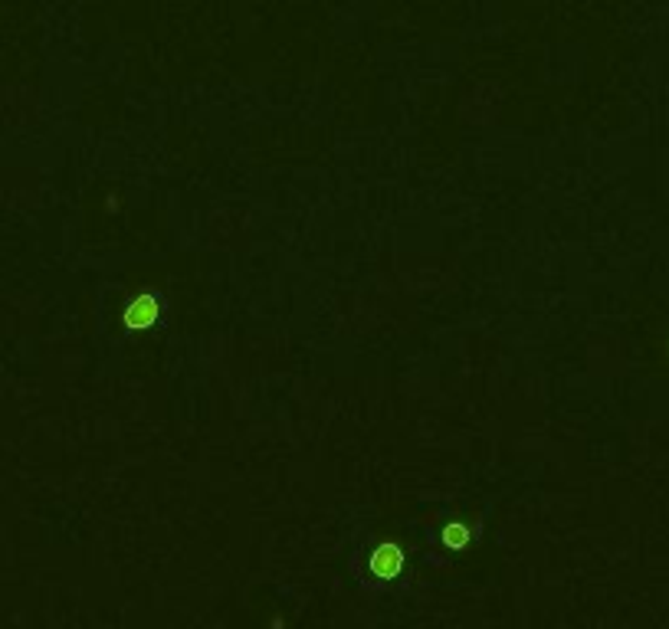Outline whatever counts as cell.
<instances>
[{
    "label": "cell",
    "mask_w": 669,
    "mask_h": 629,
    "mask_svg": "<svg viewBox=\"0 0 669 629\" xmlns=\"http://www.w3.org/2000/svg\"><path fill=\"white\" fill-rule=\"evenodd\" d=\"M371 568H375L377 577H394L401 570V551L397 548H377L375 558H371Z\"/></svg>",
    "instance_id": "obj_1"
},
{
    "label": "cell",
    "mask_w": 669,
    "mask_h": 629,
    "mask_svg": "<svg viewBox=\"0 0 669 629\" xmlns=\"http://www.w3.org/2000/svg\"><path fill=\"white\" fill-rule=\"evenodd\" d=\"M467 538H469V535L463 528H457V525H450V528L443 531V541L450 544V548H459V544H467Z\"/></svg>",
    "instance_id": "obj_2"
}]
</instances>
